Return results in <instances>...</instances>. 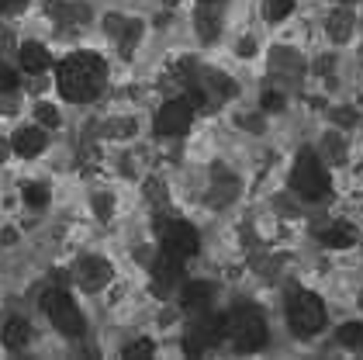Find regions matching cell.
I'll return each mask as SVG.
<instances>
[{
  "instance_id": "1",
  "label": "cell",
  "mask_w": 363,
  "mask_h": 360,
  "mask_svg": "<svg viewBox=\"0 0 363 360\" xmlns=\"http://www.w3.org/2000/svg\"><path fill=\"white\" fill-rule=\"evenodd\" d=\"M104 59L94 53H73L56 66V83L59 94L73 104H86L101 94V80H104Z\"/></svg>"
},
{
  "instance_id": "2",
  "label": "cell",
  "mask_w": 363,
  "mask_h": 360,
  "mask_svg": "<svg viewBox=\"0 0 363 360\" xmlns=\"http://www.w3.org/2000/svg\"><path fill=\"white\" fill-rule=\"evenodd\" d=\"M291 187H294L298 197H305V201H322V197L329 194V170L322 166L318 156L301 153L294 170H291Z\"/></svg>"
},
{
  "instance_id": "3",
  "label": "cell",
  "mask_w": 363,
  "mask_h": 360,
  "mask_svg": "<svg viewBox=\"0 0 363 360\" xmlns=\"http://www.w3.org/2000/svg\"><path fill=\"white\" fill-rule=\"evenodd\" d=\"M42 308H45L49 322H52L62 336L77 339V336L84 332V315H80V308H77V302H73L69 291H62V288L45 291V295H42Z\"/></svg>"
},
{
  "instance_id": "4",
  "label": "cell",
  "mask_w": 363,
  "mask_h": 360,
  "mask_svg": "<svg viewBox=\"0 0 363 360\" xmlns=\"http://www.w3.org/2000/svg\"><path fill=\"white\" fill-rule=\"evenodd\" d=\"M228 336L235 339V350L242 354H252V350H263L270 332H267V322L256 308H239L235 315H228Z\"/></svg>"
},
{
  "instance_id": "5",
  "label": "cell",
  "mask_w": 363,
  "mask_h": 360,
  "mask_svg": "<svg viewBox=\"0 0 363 360\" xmlns=\"http://www.w3.org/2000/svg\"><path fill=\"white\" fill-rule=\"evenodd\" d=\"M287 322H291V329L298 332V336H315V332L325 329V305L318 302L315 295H294L291 302H287Z\"/></svg>"
},
{
  "instance_id": "6",
  "label": "cell",
  "mask_w": 363,
  "mask_h": 360,
  "mask_svg": "<svg viewBox=\"0 0 363 360\" xmlns=\"http://www.w3.org/2000/svg\"><path fill=\"white\" fill-rule=\"evenodd\" d=\"M191 118H194V108L191 101H167L160 114H156V136L160 138H180L187 129H191Z\"/></svg>"
},
{
  "instance_id": "7",
  "label": "cell",
  "mask_w": 363,
  "mask_h": 360,
  "mask_svg": "<svg viewBox=\"0 0 363 360\" xmlns=\"http://www.w3.org/2000/svg\"><path fill=\"white\" fill-rule=\"evenodd\" d=\"M163 249H169V253H177V256H191V253H197V232L194 225H187V222H173L167 229V236H163Z\"/></svg>"
},
{
  "instance_id": "8",
  "label": "cell",
  "mask_w": 363,
  "mask_h": 360,
  "mask_svg": "<svg viewBox=\"0 0 363 360\" xmlns=\"http://www.w3.org/2000/svg\"><path fill=\"white\" fill-rule=\"evenodd\" d=\"M77 277H80L84 291H101L111 280V263L101 260V256H84L80 267H77Z\"/></svg>"
},
{
  "instance_id": "9",
  "label": "cell",
  "mask_w": 363,
  "mask_h": 360,
  "mask_svg": "<svg viewBox=\"0 0 363 360\" xmlns=\"http://www.w3.org/2000/svg\"><path fill=\"white\" fill-rule=\"evenodd\" d=\"M11 146H14V153H18V156L31 160V156H42V153H45L49 136H45V129H42V125H31V129H18Z\"/></svg>"
},
{
  "instance_id": "10",
  "label": "cell",
  "mask_w": 363,
  "mask_h": 360,
  "mask_svg": "<svg viewBox=\"0 0 363 360\" xmlns=\"http://www.w3.org/2000/svg\"><path fill=\"white\" fill-rule=\"evenodd\" d=\"M18 59H21V70H25V73H45V70L52 66V53H49L42 42H25Z\"/></svg>"
},
{
  "instance_id": "11",
  "label": "cell",
  "mask_w": 363,
  "mask_h": 360,
  "mask_svg": "<svg viewBox=\"0 0 363 360\" xmlns=\"http://www.w3.org/2000/svg\"><path fill=\"white\" fill-rule=\"evenodd\" d=\"M0 343L7 347V350H25L31 343V326L25 322V319H7L4 322V329H0Z\"/></svg>"
},
{
  "instance_id": "12",
  "label": "cell",
  "mask_w": 363,
  "mask_h": 360,
  "mask_svg": "<svg viewBox=\"0 0 363 360\" xmlns=\"http://www.w3.org/2000/svg\"><path fill=\"white\" fill-rule=\"evenodd\" d=\"M184 274V256H177V253H169V249H163L160 253V260H156V267H152V277H156V284L163 288V284H173L177 277Z\"/></svg>"
},
{
  "instance_id": "13",
  "label": "cell",
  "mask_w": 363,
  "mask_h": 360,
  "mask_svg": "<svg viewBox=\"0 0 363 360\" xmlns=\"http://www.w3.org/2000/svg\"><path fill=\"white\" fill-rule=\"evenodd\" d=\"M184 305L187 308H204V305L215 298V288L208 284V280H194V284H184Z\"/></svg>"
},
{
  "instance_id": "14",
  "label": "cell",
  "mask_w": 363,
  "mask_h": 360,
  "mask_svg": "<svg viewBox=\"0 0 363 360\" xmlns=\"http://www.w3.org/2000/svg\"><path fill=\"white\" fill-rule=\"evenodd\" d=\"M353 239H357V232H353L346 222H335L333 229H325V232H322V246H329V249L353 246Z\"/></svg>"
},
{
  "instance_id": "15",
  "label": "cell",
  "mask_w": 363,
  "mask_h": 360,
  "mask_svg": "<svg viewBox=\"0 0 363 360\" xmlns=\"http://www.w3.org/2000/svg\"><path fill=\"white\" fill-rule=\"evenodd\" d=\"M21 197H25L28 208H45V204H49V187H45V184H25Z\"/></svg>"
},
{
  "instance_id": "16",
  "label": "cell",
  "mask_w": 363,
  "mask_h": 360,
  "mask_svg": "<svg viewBox=\"0 0 363 360\" xmlns=\"http://www.w3.org/2000/svg\"><path fill=\"white\" fill-rule=\"evenodd\" d=\"M339 343H346L353 350H363V322H346L339 329Z\"/></svg>"
},
{
  "instance_id": "17",
  "label": "cell",
  "mask_w": 363,
  "mask_h": 360,
  "mask_svg": "<svg viewBox=\"0 0 363 360\" xmlns=\"http://www.w3.org/2000/svg\"><path fill=\"white\" fill-rule=\"evenodd\" d=\"M291 11H294V0H267V7H263L267 21H284Z\"/></svg>"
},
{
  "instance_id": "18",
  "label": "cell",
  "mask_w": 363,
  "mask_h": 360,
  "mask_svg": "<svg viewBox=\"0 0 363 360\" xmlns=\"http://www.w3.org/2000/svg\"><path fill=\"white\" fill-rule=\"evenodd\" d=\"M35 114H38V125H42V129H59V125H62V114H59L52 104H38Z\"/></svg>"
},
{
  "instance_id": "19",
  "label": "cell",
  "mask_w": 363,
  "mask_h": 360,
  "mask_svg": "<svg viewBox=\"0 0 363 360\" xmlns=\"http://www.w3.org/2000/svg\"><path fill=\"white\" fill-rule=\"evenodd\" d=\"M152 350H156V347H152L149 339H135V343H128V347H125V357H149Z\"/></svg>"
},
{
  "instance_id": "20",
  "label": "cell",
  "mask_w": 363,
  "mask_h": 360,
  "mask_svg": "<svg viewBox=\"0 0 363 360\" xmlns=\"http://www.w3.org/2000/svg\"><path fill=\"white\" fill-rule=\"evenodd\" d=\"M14 87H18V73L0 62V94H7V90H14Z\"/></svg>"
},
{
  "instance_id": "21",
  "label": "cell",
  "mask_w": 363,
  "mask_h": 360,
  "mask_svg": "<svg viewBox=\"0 0 363 360\" xmlns=\"http://www.w3.org/2000/svg\"><path fill=\"white\" fill-rule=\"evenodd\" d=\"M280 108H284V94L267 90V94H263V111H280Z\"/></svg>"
},
{
  "instance_id": "22",
  "label": "cell",
  "mask_w": 363,
  "mask_h": 360,
  "mask_svg": "<svg viewBox=\"0 0 363 360\" xmlns=\"http://www.w3.org/2000/svg\"><path fill=\"white\" fill-rule=\"evenodd\" d=\"M25 4H28V0H0V18H7V14H18V11H25Z\"/></svg>"
},
{
  "instance_id": "23",
  "label": "cell",
  "mask_w": 363,
  "mask_h": 360,
  "mask_svg": "<svg viewBox=\"0 0 363 360\" xmlns=\"http://www.w3.org/2000/svg\"><path fill=\"white\" fill-rule=\"evenodd\" d=\"M201 4H204V7H211V4H222V0H201Z\"/></svg>"
}]
</instances>
